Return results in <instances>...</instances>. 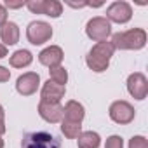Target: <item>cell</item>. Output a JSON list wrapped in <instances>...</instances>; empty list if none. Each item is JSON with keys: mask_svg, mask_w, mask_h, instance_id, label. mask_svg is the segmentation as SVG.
Listing matches in <instances>:
<instances>
[{"mask_svg": "<svg viewBox=\"0 0 148 148\" xmlns=\"http://www.w3.org/2000/svg\"><path fill=\"white\" fill-rule=\"evenodd\" d=\"M113 52H115V49H113V45H112L110 42H106V40H105V42H98V44H94L92 49L87 52L86 63H87V66H89L92 71L103 73V71L108 70L110 59H112Z\"/></svg>", "mask_w": 148, "mask_h": 148, "instance_id": "cell-1", "label": "cell"}, {"mask_svg": "<svg viewBox=\"0 0 148 148\" xmlns=\"http://www.w3.org/2000/svg\"><path fill=\"white\" fill-rule=\"evenodd\" d=\"M146 32L143 28H132L127 32H120L115 33L112 37V45L113 49L119 51H139L146 45Z\"/></svg>", "mask_w": 148, "mask_h": 148, "instance_id": "cell-2", "label": "cell"}, {"mask_svg": "<svg viewBox=\"0 0 148 148\" xmlns=\"http://www.w3.org/2000/svg\"><path fill=\"white\" fill-rule=\"evenodd\" d=\"M21 148H61V141L51 132L33 131L23 136Z\"/></svg>", "mask_w": 148, "mask_h": 148, "instance_id": "cell-3", "label": "cell"}, {"mask_svg": "<svg viewBox=\"0 0 148 148\" xmlns=\"http://www.w3.org/2000/svg\"><path fill=\"white\" fill-rule=\"evenodd\" d=\"M86 33L94 42H105L112 35V23L106 18H103V16H96V18L87 21Z\"/></svg>", "mask_w": 148, "mask_h": 148, "instance_id": "cell-4", "label": "cell"}, {"mask_svg": "<svg viewBox=\"0 0 148 148\" xmlns=\"http://www.w3.org/2000/svg\"><path fill=\"white\" fill-rule=\"evenodd\" d=\"M52 37V26L45 21H32L26 28V38L32 45H42Z\"/></svg>", "mask_w": 148, "mask_h": 148, "instance_id": "cell-5", "label": "cell"}, {"mask_svg": "<svg viewBox=\"0 0 148 148\" xmlns=\"http://www.w3.org/2000/svg\"><path fill=\"white\" fill-rule=\"evenodd\" d=\"M108 115L110 119L115 122V124H120V125H125V124H131L136 117V112H134V106L124 99H119V101H113L110 105V110H108Z\"/></svg>", "mask_w": 148, "mask_h": 148, "instance_id": "cell-6", "label": "cell"}, {"mask_svg": "<svg viewBox=\"0 0 148 148\" xmlns=\"http://www.w3.org/2000/svg\"><path fill=\"white\" fill-rule=\"evenodd\" d=\"M26 7L33 14H45L49 18H59L63 14V4L58 0H30Z\"/></svg>", "mask_w": 148, "mask_h": 148, "instance_id": "cell-7", "label": "cell"}, {"mask_svg": "<svg viewBox=\"0 0 148 148\" xmlns=\"http://www.w3.org/2000/svg\"><path fill=\"white\" fill-rule=\"evenodd\" d=\"M132 18V7L124 2V0H119V2H113L108 5L106 9V19L110 23H119V25H125L129 23Z\"/></svg>", "mask_w": 148, "mask_h": 148, "instance_id": "cell-8", "label": "cell"}, {"mask_svg": "<svg viewBox=\"0 0 148 148\" xmlns=\"http://www.w3.org/2000/svg\"><path fill=\"white\" fill-rule=\"evenodd\" d=\"M127 91L138 101L146 98V94H148V80H146V77L141 71H134V73L129 75V79H127Z\"/></svg>", "mask_w": 148, "mask_h": 148, "instance_id": "cell-9", "label": "cell"}, {"mask_svg": "<svg viewBox=\"0 0 148 148\" xmlns=\"http://www.w3.org/2000/svg\"><path fill=\"white\" fill-rule=\"evenodd\" d=\"M40 87V75L35 71H26L16 80V91L21 96H32Z\"/></svg>", "mask_w": 148, "mask_h": 148, "instance_id": "cell-10", "label": "cell"}, {"mask_svg": "<svg viewBox=\"0 0 148 148\" xmlns=\"http://www.w3.org/2000/svg\"><path fill=\"white\" fill-rule=\"evenodd\" d=\"M38 115L49 124H58L63 120V106H61V103L40 101L38 103Z\"/></svg>", "mask_w": 148, "mask_h": 148, "instance_id": "cell-11", "label": "cell"}, {"mask_svg": "<svg viewBox=\"0 0 148 148\" xmlns=\"http://www.w3.org/2000/svg\"><path fill=\"white\" fill-rule=\"evenodd\" d=\"M64 92H66V87L64 86H58L52 80H47L42 86L40 101H45V103H59L61 98L64 96Z\"/></svg>", "mask_w": 148, "mask_h": 148, "instance_id": "cell-12", "label": "cell"}, {"mask_svg": "<svg viewBox=\"0 0 148 148\" xmlns=\"http://www.w3.org/2000/svg\"><path fill=\"white\" fill-rule=\"evenodd\" d=\"M63 49L58 47V45H49L45 47L40 54H38V61L40 64L44 66H49V68H54V66H59L61 61H63Z\"/></svg>", "mask_w": 148, "mask_h": 148, "instance_id": "cell-13", "label": "cell"}, {"mask_svg": "<svg viewBox=\"0 0 148 148\" xmlns=\"http://www.w3.org/2000/svg\"><path fill=\"white\" fill-rule=\"evenodd\" d=\"M86 117V110L84 106L79 103V101H68L63 108V120H68V122H75V124H82Z\"/></svg>", "mask_w": 148, "mask_h": 148, "instance_id": "cell-14", "label": "cell"}, {"mask_svg": "<svg viewBox=\"0 0 148 148\" xmlns=\"http://www.w3.org/2000/svg\"><path fill=\"white\" fill-rule=\"evenodd\" d=\"M0 38H2L4 45H14L19 40V26L12 21H7L2 28H0Z\"/></svg>", "mask_w": 148, "mask_h": 148, "instance_id": "cell-15", "label": "cell"}, {"mask_svg": "<svg viewBox=\"0 0 148 148\" xmlns=\"http://www.w3.org/2000/svg\"><path fill=\"white\" fill-rule=\"evenodd\" d=\"M33 61V54L26 49H19L16 51L12 56H11V66L14 68H25V66H30Z\"/></svg>", "mask_w": 148, "mask_h": 148, "instance_id": "cell-16", "label": "cell"}, {"mask_svg": "<svg viewBox=\"0 0 148 148\" xmlns=\"http://www.w3.org/2000/svg\"><path fill=\"white\" fill-rule=\"evenodd\" d=\"M101 145V138L94 131H86L80 132L79 136V148H98Z\"/></svg>", "mask_w": 148, "mask_h": 148, "instance_id": "cell-17", "label": "cell"}, {"mask_svg": "<svg viewBox=\"0 0 148 148\" xmlns=\"http://www.w3.org/2000/svg\"><path fill=\"white\" fill-rule=\"evenodd\" d=\"M61 132H63L68 139H77V138L80 136V132H82V124L61 120Z\"/></svg>", "mask_w": 148, "mask_h": 148, "instance_id": "cell-18", "label": "cell"}, {"mask_svg": "<svg viewBox=\"0 0 148 148\" xmlns=\"http://www.w3.org/2000/svg\"><path fill=\"white\" fill-rule=\"evenodd\" d=\"M49 73H51V79H49V80H52V82L58 84V86H64V84L68 82V71H66L64 66H61V64L51 68Z\"/></svg>", "mask_w": 148, "mask_h": 148, "instance_id": "cell-19", "label": "cell"}, {"mask_svg": "<svg viewBox=\"0 0 148 148\" xmlns=\"http://www.w3.org/2000/svg\"><path fill=\"white\" fill-rule=\"evenodd\" d=\"M105 148H124V139L117 134L106 138V143H105Z\"/></svg>", "mask_w": 148, "mask_h": 148, "instance_id": "cell-20", "label": "cell"}, {"mask_svg": "<svg viewBox=\"0 0 148 148\" xmlns=\"http://www.w3.org/2000/svg\"><path fill=\"white\" fill-rule=\"evenodd\" d=\"M129 148H148V141L145 136H132L129 139Z\"/></svg>", "mask_w": 148, "mask_h": 148, "instance_id": "cell-21", "label": "cell"}, {"mask_svg": "<svg viewBox=\"0 0 148 148\" xmlns=\"http://www.w3.org/2000/svg\"><path fill=\"white\" fill-rule=\"evenodd\" d=\"M11 79V71L4 66H0V82H7Z\"/></svg>", "mask_w": 148, "mask_h": 148, "instance_id": "cell-22", "label": "cell"}, {"mask_svg": "<svg viewBox=\"0 0 148 148\" xmlns=\"http://www.w3.org/2000/svg\"><path fill=\"white\" fill-rule=\"evenodd\" d=\"M5 23H7V9L0 4V28H2Z\"/></svg>", "mask_w": 148, "mask_h": 148, "instance_id": "cell-23", "label": "cell"}, {"mask_svg": "<svg viewBox=\"0 0 148 148\" xmlns=\"http://www.w3.org/2000/svg\"><path fill=\"white\" fill-rule=\"evenodd\" d=\"M23 5H26V2H23V0H19V2H11V0H7L4 7H9V9H19V7H23Z\"/></svg>", "mask_w": 148, "mask_h": 148, "instance_id": "cell-24", "label": "cell"}, {"mask_svg": "<svg viewBox=\"0 0 148 148\" xmlns=\"http://www.w3.org/2000/svg\"><path fill=\"white\" fill-rule=\"evenodd\" d=\"M5 56H7V47H5L4 44H0V59L5 58Z\"/></svg>", "mask_w": 148, "mask_h": 148, "instance_id": "cell-25", "label": "cell"}, {"mask_svg": "<svg viewBox=\"0 0 148 148\" xmlns=\"http://www.w3.org/2000/svg\"><path fill=\"white\" fill-rule=\"evenodd\" d=\"M5 132V122L4 120H0V136H2Z\"/></svg>", "mask_w": 148, "mask_h": 148, "instance_id": "cell-26", "label": "cell"}, {"mask_svg": "<svg viewBox=\"0 0 148 148\" xmlns=\"http://www.w3.org/2000/svg\"><path fill=\"white\" fill-rule=\"evenodd\" d=\"M4 117H5V110H4L2 105H0V120H4Z\"/></svg>", "mask_w": 148, "mask_h": 148, "instance_id": "cell-27", "label": "cell"}, {"mask_svg": "<svg viewBox=\"0 0 148 148\" xmlns=\"http://www.w3.org/2000/svg\"><path fill=\"white\" fill-rule=\"evenodd\" d=\"M0 148H4V139L0 138Z\"/></svg>", "mask_w": 148, "mask_h": 148, "instance_id": "cell-28", "label": "cell"}]
</instances>
